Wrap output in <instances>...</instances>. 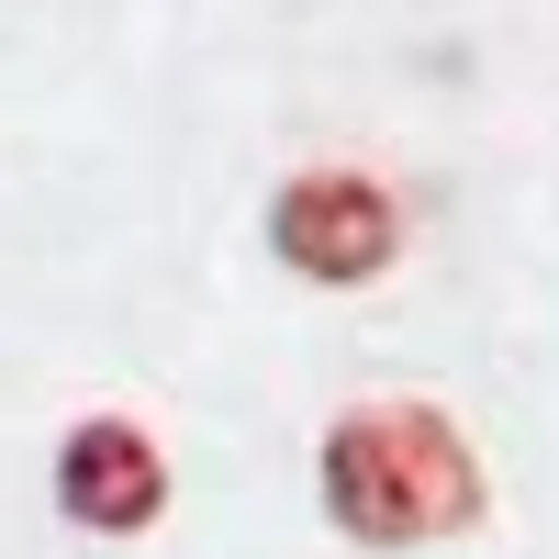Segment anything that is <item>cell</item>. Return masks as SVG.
Masks as SVG:
<instances>
[{
    "instance_id": "cell-1",
    "label": "cell",
    "mask_w": 559,
    "mask_h": 559,
    "mask_svg": "<svg viewBox=\"0 0 559 559\" xmlns=\"http://www.w3.org/2000/svg\"><path fill=\"white\" fill-rule=\"evenodd\" d=\"M324 515L358 548H426L481 526V459L437 403H358L324 426Z\"/></svg>"
},
{
    "instance_id": "cell-2",
    "label": "cell",
    "mask_w": 559,
    "mask_h": 559,
    "mask_svg": "<svg viewBox=\"0 0 559 559\" xmlns=\"http://www.w3.org/2000/svg\"><path fill=\"white\" fill-rule=\"evenodd\" d=\"M269 258L292 280H313V292H358V280H381L403 258V202L369 168H302L269 202Z\"/></svg>"
},
{
    "instance_id": "cell-3",
    "label": "cell",
    "mask_w": 559,
    "mask_h": 559,
    "mask_svg": "<svg viewBox=\"0 0 559 559\" xmlns=\"http://www.w3.org/2000/svg\"><path fill=\"white\" fill-rule=\"evenodd\" d=\"M57 503H68V526H90V537L157 526V503H168V459H157V437L123 426V414L68 426V448H57Z\"/></svg>"
}]
</instances>
